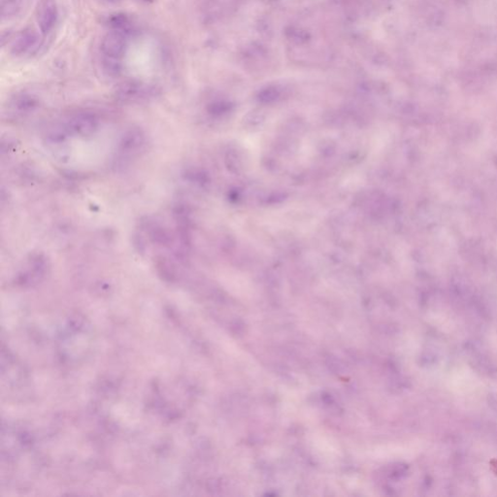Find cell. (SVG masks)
<instances>
[{
	"label": "cell",
	"mask_w": 497,
	"mask_h": 497,
	"mask_svg": "<svg viewBox=\"0 0 497 497\" xmlns=\"http://www.w3.org/2000/svg\"><path fill=\"white\" fill-rule=\"evenodd\" d=\"M10 106L17 113H29L38 106V100L29 94H20L12 99Z\"/></svg>",
	"instance_id": "cell-8"
},
{
	"label": "cell",
	"mask_w": 497,
	"mask_h": 497,
	"mask_svg": "<svg viewBox=\"0 0 497 497\" xmlns=\"http://www.w3.org/2000/svg\"><path fill=\"white\" fill-rule=\"evenodd\" d=\"M108 3H111V4H117L119 2H121V0H106Z\"/></svg>",
	"instance_id": "cell-11"
},
{
	"label": "cell",
	"mask_w": 497,
	"mask_h": 497,
	"mask_svg": "<svg viewBox=\"0 0 497 497\" xmlns=\"http://www.w3.org/2000/svg\"><path fill=\"white\" fill-rule=\"evenodd\" d=\"M24 0H1V17L3 21L17 17L23 9Z\"/></svg>",
	"instance_id": "cell-9"
},
{
	"label": "cell",
	"mask_w": 497,
	"mask_h": 497,
	"mask_svg": "<svg viewBox=\"0 0 497 497\" xmlns=\"http://www.w3.org/2000/svg\"><path fill=\"white\" fill-rule=\"evenodd\" d=\"M127 36L116 30H110L103 36L100 51L104 58L122 60L127 49Z\"/></svg>",
	"instance_id": "cell-3"
},
{
	"label": "cell",
	"mask_w": 497,
	"mask_h": 497,
	"mask_svg": "<svg viewBox=\"0 0 497 497\" xmlns=\"http://www.w3.org/2000/svg\"><path fill=\"white\" fill-rule=\"evenodd\" d=\"M102 66L105 72L110 76H118L122 70V60H115L104 58L102 59Z\"/></svg>",
	"instance_id": "cell-10"
},
{
	"label": "cell",
	"mask_w": 497,
	"mask_h": 497,
	"mask_svg": "<svg viewBox=\"0 0 497 497\" xmlns=\"http://www.w3.org/2000/svg\"><path fill=\"white\" fill-rule=\"evenodd\" d=\"M106 25L109 26L110 30L119 31L127 37L135 32V26L131 17L123 13L112 14L106 19Z\"/></svg>",
	"instance_id": "cell-7"
},
{
	"label": "cell",
	"mask_w": 497,
	"mask_h": 497,
	"mask_svg": "<svg viewBox=\"0 0 497 497\" xmlns=\"http://www.w3.org/2000/svg\"><path fill=\"white\" fill-rule=\"evenodd\" d=\"M42 40L40 35L33 28H25L20 31L13 39L11 45V53L16 57L31 56L39 50Z\"/></svg>",
	"instance_id": "cell-2"
},
{
	"label": "cell",
	"mask_w": 497,
	"mask_h": 497,
	"mask_svg": "<svg viewBox=\"0 0 497 497\" xmlns=\"http://www.w3.org/2000/svg\"><path fill=\"white\" fill-rule=\"evenodd\" d=\"M145 143V135L139 128H131L123 136L120 143V152L125 155L137 153Z\"/></svg>",
	"instance_id": "cell-6"
},
{
	"label": "cell",
	"mask_w": 497,
	"mask_h": 497,
	"mask_svg": "<svg viewBox=\"0 0 497 497\" xmlns=\"http://www.w3.org/2000/svg\"><path fill=\"white\" fill-rule=\"evenodd\" d=\"M59 17V9L56 0H40L37 6L36 20L43 34H48L56 26Z\"/></svg>",
	"instance_id": "cell-4"
},
{
	"label": "cell",
	"mask_w": 497,
	"mask_h": 497,
	"mask_svg": "<svg viewBox=\"0 0 497 497\" xmlns=\"http://www.w3.org/2000/svg\"><path fill=\"white\" fill-rule=\"evenodd\" d=\"M157 89L153 86L142 83L139 81H125L122 82L115 89L116 98L124 103L139 102L142 100H147L156 96Z\"/></svg>",
	"instance_id": "cell-1"
},
{
	"label": "cell",
	"mask_w": 497,
	"mask_h": 497,
	"mask_svg": "<svg viewBox=\"0 0 497 497\" xmlns=\"http://www.w3.org/2000/svg\"><path fill=\"white\" fill-rule=\"evenodd\" d=\"M98 126L97 118L91 113H78L68 122L67 130L80 136H88L95 133Z\"/></svg>",
	"instance_id": "cell-5"
}]
</instances>
